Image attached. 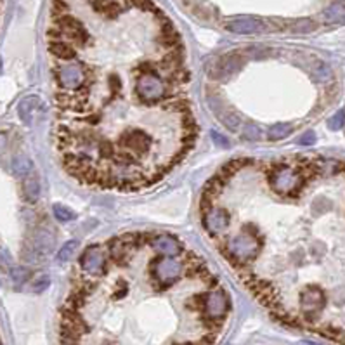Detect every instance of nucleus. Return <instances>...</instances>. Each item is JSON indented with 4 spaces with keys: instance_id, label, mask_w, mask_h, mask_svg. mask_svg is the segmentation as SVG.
Segmentation results:
<instances>
[{
    "instance_id": "f257e3e1",
    "label": "nucleus",
    "mask_w": 345,
    "mask_h": 345,
    "mask_svg": "<svg viewBox=\"0 0 345 345\" xmlns=\"http://www.w3.org/2000/svg\"><path fill=\"white\" fill-rule=\"evenodd\" d=\"M52 140L65 172L85 187L144 189L196 144L191 75L168 26L151 46H97L65 0L52 2Z\"/></svg>"
},
{
    "instance_id": "f03ea898",
    "label": "nucleus",
    "mask_w": 345,
    "mask_h": 345,
    "mask_svg": "<svg viewBox=\"0 0 345 345\" xmlns=\"http://www.w3.org/2000/svg\"><path fill=\"white\" fill-rule=\"evenodd\" d=\"M104 262L76 266L59 311V345H217L231 299L203 257L170 232L101 243Z\"/></svg>"
},
{
    "instance_id": "7ed1b4c3",
    "label": "nucleus",
    "mask_w": 345,
    "mask_h": 345,
    "mask_svg": "<svg viewBox=\"0 0 345 345\" xmlns=\"http://www.w3.org/2000/svg\"><path fill=\"white\" fill-rule=\"evenodd\" d=\"M229 31L238 35H252V33H260L266 30V23L258 18H234L226 21L224 24Z\"/></svg>"
},
{
    "instance_id": "20e7f679",
    "label": "nucleus",
    "mask_w": 345,
    "mask_h": 345,
    "mask_svg": "<svg viewBox=\"0 0 345 345\" xmlns=\"http://www.w3.org/2000/svg\"><path fill=\"white\" fill-rule=\"evenodd\" d=\"M24 198L28 201H37L38 196H40V181H38L37 174H30L24 181Z\"/></svg>"
},
{
    "instance_id": "39448f33",
    "label": "nucleus",
    "mask_w": 345,
    "mask_h": 345,
    "mask_svg": "<svg viewBox=\"0 0 345 345\" xmlns=\"http://www.w3.org/2000/svg\"><path fill=\"white\" fill-rule=\"evenodd\" d=\"M293 130V127L290 123H276L274 127H271L269 132H267V137L271 140H279L285 139L286 136H290V132Z\"/></svg>"
},
{
    "instance_id": "423d86ee",
    "label": "nucleus",
    "mask_w": 345,
    "mask_h": 345,
    "mask_svg": "<svg viewBox=\"0 0 345 345\" xmlns=\"http://www.w3.org/2000/svg\"><path fill=\"white\" fill-rule=\"evenodd\" d=\"M345 14V7L344 4H331L330 7L324 11V18L328 21H338L340 18H344Z\"/></svg>"
},
{
    "instance_id": "0eeeda50",
    "label": "nucleus",
    "mask_w": 345,
    "mask_h": 345,
    "mask_svg": "<svg viewBox=\"0 0 345 345\" xmlns=\"http://www.w3.org/2000/svg\"><path fill=\"white\" fill-rule=\"evenodd\" d=\"M54 215H56L61 222H68V220L75 219V213H73L69 208H66V207H63V205H54Z\"/></svg>"
},
{
    "instance_id": "6e6552de",
    "label": "nucleus",
    "mask_w": 345,
    "mask_h": 345,
    "mask_svg": "<svg viewBox=\"0 0 345 345\" xmlns=\"http://www.w3.org/2000/svg\"><path fill=\"white\" fill-rule=\"evenodd\" d=\"M76 247H78V243H76V241H69L68 245H65V247L61 248L57 258H59L61 262H66L68 258H71V255H73V252H75Z\"/></svg>"
},
{
    "instance_id": "1a4fd4ad",
    "label": "nucleus",
    "mask_w": 345,
    "mask_h": 345,
    "mask_svg": "<svg viewBox=\"0 0 345 345\" xmlns=\"http://www.w3.org/2000/svg\"><path fill=\"white\" fill-rule=\"evenodd\" d=\"M345 125V111H338L337 115H333V118L330 120V127L333 130H338Z\"/></svg>"
},
{
    "instance_id": "9d476101",
    "label": "nucleus",
    "mask_w": 345,
    "mask_h": 345,
    "mask_svg": "<svg viewBox=\"0 0 345 345\" xmlns=\"http://www.w3.org/2000/svg\"><path fill=\"white\" fill-rule=\"evenodd\" d=\"M12 167H14V172L16 174H26V168L30 167V161H28L26 158H18L14 161V165H12Z\"/></svg>"
},
{
    "instance_id": "9b49d317",
    "label": "nucleus",
    "mask_w": 345,
    "mask_h": 345,
    "mask_svg": "<svg viewBox=\"0 0 345 345\" xmlns=\"http://www.w3.org/2000/svg\"><path fill=\"white\" fill-rule=\"evenodd\" d=\"M11 276L14 277L16 283H21V281H26V277H28V271L19 269V267H14V269L11 271Z\"/></svg>"
},
{
    "instance_id": "f8f14e48",
    "label": "nucleus",
    "mask_w": 345,
    "mask_h": 345,
    "mask_svg": "<svg viewBox=\"0 0 345 345\" xmlns=\"http://www.w3.org/2000/svg\"><path fill=\"white\" fill-rule=\"evenodd\" d=\"M47 286H49V276H42L35 281V286L31 290H33V292H44Z\"/></svg>"
},
{
    "instance_id": "ddd939ff",
    "label": "nucleus",
    "mask_w": 345,
    "mask_h": 345,
    "mask_svg": "<svg viewBox=\"0 0 345 345\" xmlns=\"http://www.w3.org/2000/svg\"><path fill=\"white\" fill-rule=\"evenodd\" d=\"M245 137H248V139H258V137H260V130L255 125H248L247 129H245Z\"/></svg>"
},
{
    "instance_id": "4468645a",
    "label": "nucleus",
    "mask_w": 345,
    "mask_h": 345,
    "mask_svg": "<svg viewBox=\"0 0 345 345\" xmlns=\"http://www.w3.org/2000/svg\"><path fill=\"white\" fill-rule=\"evenodd\" d=\"M314 140H316L314 134H312V132H307L305 136L302 137V139H300V142H302V144H312Z\"/></svg>"
}]
</instances>
